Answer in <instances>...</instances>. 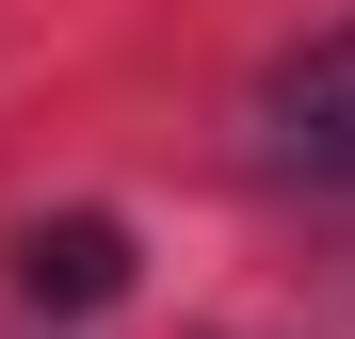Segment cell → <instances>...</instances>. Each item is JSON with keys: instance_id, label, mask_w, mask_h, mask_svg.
<instances>
[{"instance_id": "6da1fadb", "label": "cell", "mask_w": 355, "mask_h": 339, "mask_svg": "<svg viewBox=\"0 0 355 339\" xmlns=\"http://www.w3.org/2000/svg\"><path fill=\"white\" fill-rule=\"evenodd\" d=\"M259 162L307 178V194H355V17L307 33V49L259 81Z\"/></svg>"}, {"instance_id": "7a4b0ae2", "label": "cell", "mask_w": 355, "mask_h": 339, "mask_svg": "<svg viewBox=\"0 0 355 339\" xmlns=\"http://www.w3.org/2000/svg\"><path fill=\"white\" fill-rule=\"evenodd\" d=\"M17 291L33 307H113V291H130V226H113V210H49V226H17Z\"/></svg>"}]
</instances>
